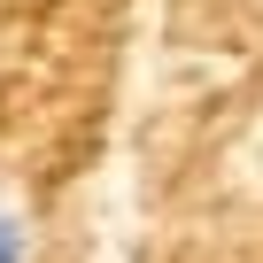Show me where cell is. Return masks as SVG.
Segmentation results:
<instances>
[{
	"label": "cell",
	"mask_w": 263,
	"mask_h": 263,
	"mask_svg": "<svg viewBox=\"0 0 263 263\" xmlns=\"http://www.w3.org/2000/svg\"><path fill=\"white\" fill-rule=\"evenodd\" d=\"M0 263H31V224L16 209H0Z\"/></svg>",
	"instance_id": "cell-1"
}]
</instances>
